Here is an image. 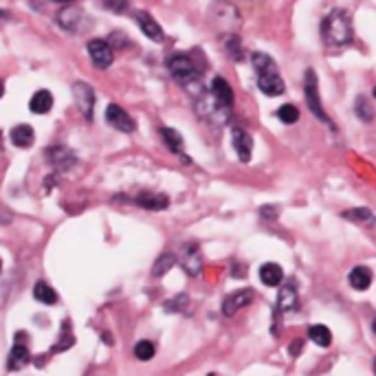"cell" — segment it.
Returning <instances> with one entry per match:
<instances>
[{"label":"cell","instance_id":"cell-1","mask_svg":"<svg viewBox=\"0 0 376 376\" xmlns=\"http://www.w3.org/2000/svg\"><path fill=\"white\" fill-rule=\"evenodd\" d=\"M167 71L172 73V77L180 86L189 90L191 97H198L203 93L200 69L187 53H172L167 58Z\"/></svg>","mask_w":376,"mask_h":376},{"label":"cell","instance_id":"cell-2","mask_svg":"<svg viewBox=\"0 0 376 376\" xmlns=\"http://www.w3.org/2000/svg\"><path fill=\"white\" fill-rule=\"evenodd\" d=\"M253 67L257 73V88L268 97H280L284 93V80L280 75L277 64L266 53H253Z\"/></svg>","mask_w":376,"mask_h":376},{"label":"cell","instance_id":"cell-3","mask_svg":"<svg viewBox=\"0 0 376 376\" xmlns=\"http://www.w3.org/2000/svg\"><path fill=\"white\" fill-rule=\"evenodd\" d=\"M321 37L328 46H343L352 40V24L345 11L334 9L321 22Z\"/></svg>","mask_w":376,"mask_h":376},{"label":"cell","instance_id":"cell-4","mask_svg":"<svg viewBox=\"0 0 376 376\" xmlns=\"http://www.w3.org/2000/svg\"><path fill=\"white\" fill-rule=\"evenodd\" d=\"M304 95H306V106H308V110L313 112L319 121L328 123L332 130H334V123L328 119V114H326V110H323L321 101H319V82H317V73H315L313 69H308L306 75H304Z\"/></svg>","mask_w":376,"mask_h":376},{"label":"cell","instance_id":"cell-5","mask_svg":"<svg viewBox=\"0 0 376 376\" xmlns=\"http://www.w3.org/2000/svg\"><path fill=\"white\" fill-rule=\"evenodd\" d=\"M178 262H180V266L187 271V275H191V277L200 275V271H203V257H200L198 244H196V242L183 244V249H180V253H178Z\"/></svg>","mask_w":376,"mask_h":376},{"label":"cell","instance_id":"cell-6","mask_svg":"<svg viewBox=\"0 0 376 376\" xmlns=\"http://www.w3.org/2000/svg\"><path fill=\"white\" fill-rule=\"evenodd\" d=\"M73 97H75V103L77 108L82 110V114L90 121L93 119V108H95V90L90 84L86 82H75L73 84Z\"/></svg>","mask_w":376,"mask_h":376},{"label":"cell","instance_id":"cell-7","mask_svg":"<svg viewBox=\"0 0 376 376\" xmlns=\"http://www.w3.org/2000/svg\"><path fill=\"white\" fill-rule=\"evenodd\" d=\"M88 55H90V62H93L95 69H108L114 55H112V46L108 40H90L88 42Z\"/></svg>","mask_w":376,"mask_h":376},{"label":"cell","instance_id":"cell-8","mask_svg":"<svg viewBox=\"0 0 376 376\" xmlns=\"http://www.w3.org/2000/svg\"><path fill=\"white\" fill-rule=\"evenodd\" d=\"M106 121H108V126L114 128V130L126 133V135H130V133L137 130L135 119L121 106H117V103H110V106L106 108Z\"/></svg>","mask_w":376,"mask_h":376},{"label":"cell","instance_id":"cell-9","mask_svg":"<svg viewBox=\"0 0 376 376\" xmlns=\"http://www.w3.org/2000/svg\"><path fill=\"white\" fill-rule=\"evenodd\" d=\"M58 24L64 31L77 33L84 27V11L80 7H73L71 3H67V7H62L58 11Z\"/></svg>","mask_w":376,"mask_h":376},{"label":"cell","instance_id":"cell-10","mask_svg":"<svg viewBox=\"0 0 376 376\" xmlns=\"http://www.w3.org/2000/svg\"><path fill=\"white\" fill-rule=\"evenodd\" d=\"M253 300H255L253 289H240V291H236L233 295L225 297V302H223V315H225V317H233V315L238 313V310L246 308Z\"/></svg>","mask_w":376,"mask_h":376},{"label":"cell","instance_id":"cell-11","mask_svg":"<svg viewBox=\"0 0 376 376\" xmlns=\"http://www.w3.org/2000/svg\"><path fill=\"white\" fill-rule=\"evenodd\" d=\"M46 159H49L51 165H53L55 170H60V172H69L71 167L77 163L75 154H73L69 148H64V146H53V148H49V150H46Z\"/></svg>","mask_w":376,"mask_h":376},{"label":"cell","instance_id":"cell-12","mask_svg":"<svg viewBox=\"0 0 376 376\" xmlns=\"http://www.w3.org/2000/svg\"><path fill=\"white\" fill-rule=\"evenodd\" d=\"M231 141H233V148H236V154L240 157V161L249 163L251 152H253V139L249 137V133L242 130V128H233Z\"/></svg>","mask_w":376,"mask_h":376},{"label":"cell","instance_id":"cell-13","mask_svg":"<svg viewBox=\"0 0 376 376\" xmlns=\"http://www.w3.org/2000/svg\"><path fill=\"white\" fill-rule=\"evenodd\" d=\"M135 18H137V22H139V27H141V31H144L150 40H154V42H163L165 40V33H163V29H161V24L154 20L148 11H137L135 14Z\"/></svg>","mask_w":376,"mask_h":376},{"label":"cell","instance_id":"cell-14","mask_svg":"<svg viewBox=\"0 0 376 376\" xmlns=\"http://www.w3.org/2000/svg\"><path fill=\"white\" fill-rule=\"evenodd\" d=\"M135 203L139 207H144V210H150V212H163L170 207V198L163 196V194H152V191H141L135 196Z\"/></svg>","mask_w":376,"mask_h":376},{"label":"cell","instance_id":"cell-15","mask_svg":"<svg viewBox=\"0 0 376 376\" xmlns=\"http://www.w3.org/2000/svg\"><path fill=\"white\" fill-rule=\"evenodd\" d=\"M212 97L223 106L225 110L233 108V93H231V86L223 80V77H216L212 82Z\"/></svg>","mask_w":376,"mask_h":376},{"label":"cell","instance_id":"cell-16","mask_svg":"<svg viewBox=\"0 0 376 376\" xmlns=\"http://www.w3.org/2000/svg\"><path fill=\"white\" fill-rule=\"evenodd\" d=\"M275 315H282V313H289V310H295L297 308V291L293 284H284L280 289V295H277V304H275Z\"/></svg>","mask_w":376,"mask_h":376},{"label":"cell","instance_id":"cell-17","mask_svg":"<svg viewBox=\"0 0 376 376\" xmlns=\"http://www.w3.org/2000/svg\"><path fill=\"white\" fill-rule=\"evenodd\" d=\"M350 287L357 291H368L372 287V271L368 266H354L348 275Z\"/></svg>","mask_w":376,"mask_h":376},{"label":"cell","instance_id":"cell-18","mask_svg":"<svg viewBox=\"0 0 376 376\" xmlns=\"http://www.w3.org/2000/svg\"><path fill=\"white\" fill-rule=\"evenodd\" d=\"M31 361V352L27 350V345L24 343H16L14 348H11V352H9V361H7V370H22L27 363Z\"/></svg>","mask_w":376,"mask_h":376},{"label":"cell","instance_id":"cell-19","mask_svg":"<svg viewBox=\"0 0 376 376\" xmlns=\"http://www.w3.org/2000/svg\"><path fill=\"white\" fill-rule=\"evenodd\" d=\"M29 108L35 114H46L51 108H53V95L44 88L37 90V93H33V97L29 99Z\"/></svg>","mask_w":376,"mask_h":376},{"label":"cell","instance_id":"cell-20","mask_svg":"<svg viewBox=\"0 0 376 376\" xmlns=\"http://www.w3.org/2000/svg\"><path fill=\"white\" fill-rule=\"evenodd\" d=\"M260 280H262V284H266V287H280L284 280V271L275 262H266L260 268Z\"/></svg>","mask_w":376,"mask_h":376},{"label":"cell","instance_id":"cell-21","mask_svg":"<svg viewBox=\"0 0 376 376\" xmlns=\"http://www.w3.org/2000/svg\"><path fill=\"white\" fill-rule=\"evenodd\" d=\"M11 144L14 146H18V148H29L31 144H33V139H35V135H33V128L31 126H27V123H20V126H16L14 130H11Z\"/></svg>","mask_w":376,"mask_h":376},{"label":"cell","instance_id":"cell-22","mask_svg":"<svg viewBox=\"0 0 376 376\" xmlns=\"http://www.w3.org/2000/svg\"><path fill=\"white\" fill-rule=\"evenodd\" d=\"M33 297H35L37 302H42V304H55L58 302V293L51 289V284H46L42 280L33 287Z\"/></svg>","mask_w":376,"mask_h":376},{"label":"cell","instance_id":"cell-23","mask_svg":"<svg viewBox=\"0 0 376 376\" xmlns=\"http://www.w3.org/2000/svg\"><path fill=\"white\" fill-rule=\"evenodd\" d=\"M308 336H310V341L321 348H328L332 343V332L326 326H310Z\"/></svg>","mask_w":376,"mask_h":376},{"label":"cell","instance_id":"cell-24","mask_svg":"<svg viewBox=\"0 0 376 376\" xmlns=\"http://www.w3.org/2000/svg\"><path fill=\"white\" fill-rule=\"evenodd\" d=\"M343 218L350 220V223H361L368 227H372L376 223V218L370 210H348V212H343Z\"/></svg>","mask_w":376,"mask_h":376},{"label":"cell","instance_id":"cell-25","mask_svg":"<svg viewBox=\"0 0 376 376\" xmlns=\"http://www.w3.org/2000/svg\"><path fill=\"white\" fill-rule=\"evenodd\" d=\"M161 137L172 152L183 154V137H180L176 130H172V128H161Z\"/></svg>","mask_w":376,"mask_h":376},{"label":"cell","instance_id":"cell-26","mask_svg":"<svg viewBox=\"0 0 376 376\" xmlns=\"http://www.w3.org/2000/svg\"><path fill=\"white\" fill-rule=\"evenodd\" d=\"M225 51L229 53V58H231V60H236V62H240V60L244 58V51H242V44H240V37H238L236 33H227V37H225Z\"/></svg>","mask_w":376,"mask_h":376},{"label":"cell","instance_id":"cell-27","mask_svg":"<svg viewBox=\"0 0 376 376\" xmlns=\"http://www.w3.org/2000/svg\"><path fill=\"white\" fill-rule=\"evenodd\" d=\"M174 262H176V257H174V253H163L157 262H154V266H152V275L154 277H161V275H165L167 271H170L172 266H174Z\"/></svg>","mask_w":376,"mask_h":376},{"label":"cell","instance_id":"cell-28","mask_svg":"<svg viewBox=\"0 0 376 376\" xmlns=\"http://www.w3.org/2000/svg\"><path fill=\"white\" fill-rule=\"evenodd\" d=\"M277 117L282 123H297L300 121V108L293 106V103H284V106L277 110Z\"/></svg>","mask_w":376,"mask_h":376},{"label":"cell","instance_id":"cell-29","mask_svg":"<svg viewBox=\"0 0 376 376\" xmlns=\"http://www.w3.org/2000/svg\"><path fill=\"white\" fill-rule=\"evenodd\" d=\"M154 352H157V348H154V343L148 341V339L139 341V343L135 345V357H137L139 361H150V359L154 357Z\"/></svg>","mask_w":376,"mask_h":376},{"label":"cell","instance_id":"cell-30","mask_svg":"<svg viewBox=\"0 0 376 376\" xmlns=\"http://www.w3.org/2000/svg\"><path fill=\"white\" fill-rule=\"evenodd\" d=\"M354 110H357V117L359 119H363V121H372V106L368 103V99L363 97V95H359L357 97V103H354Z\"/></svg>","mask_w":376,"mask_h":376},{"label":"cell","instance_id":"cell-31","mask_svg":"<svg viewBox=\"0 0 376 376\" xmlns=\"http://www.w3.org/2000/svg\"><path fill=\"white\" fill-rule=\"evenodd\" d=\"M101 5L108 11H112V14H126L128 7H130L128 0H101Z\"/></svg>","mask_w":376,"mask_h":376},{"label":"cell","instance_id":"cell-32","mask_svg":"<svg viewBox=\"0 0 376 376\" xmlns=\"http://www.w3.org/2000/svg\"><path fill=\"white\" fill-rule=\"evenodd\" d=\"M300 348H302V339H295V343H293V348H291V352L297 354V352H300Z\"/></svg>","mask_w":376,"mask_h":376},{"label":"cell","instance_id":"cell-33","mask_svg":"<svg viewBox=\"0 0 376 376\" xmlns=\"http://www.w3.org/2000/svg\"><path fill=\"white\" fill-rule=\"evenodd\" d=\"M53 3H62V5H67V3H75V0H53Z\"/></svg>","mask_w":376,"mask_h":376},{"label":"cell","instance_id":"cell-34","mask_svg":"<svg viewBox=\"0 0 376 376\" xmlns=\"http://www.w3.org/2000/svg\"><path fill=\"white\" fill-rule=\"evenodd\" d=\"M3 90H5V86H3V82H0V97H3Z\"/></svg>","mask_w":376,"mask_h":376},{"label":"cell","instance_id":"cell-35","mask_svg":"<svg viewBox=\"0 0 376 376\" xmlns=\"http://www.w3.org/2000/svg\"><path fill=\"white\" fill-rule=\"evenodd\" d=\"M372 328H374V332H376V319H374V326H372Z\"/></svg>","mask_w":376,"mask_h":376},{"label":"cell","instance_id":"cell-36","mask_svg":"<svg viewBox=\"0 0 376 376\" xmlns=\"http://www.w3.org/2000/svg\"><path fill=\"white\" fill-rule=\"evenodd\" d=\"M0 18H3V9H0Z\"/></svg>","mask_w":376,"mask_h":376},{"label":"cell","instance_id":"cell-37","mask_svg":"<svg viewBox=\"0 0 376 376\" xmlns=\"http://www.w3.org/2000/svg\"><path fill=\"white\" fill-rule=\"evenodd\" d=\"M374 97H376V86H374Z\"/></svg>","mask_w":376,"mask_h":376},{"label":"cell","instance_id":"cell-38","mask_svg":"<svg viewBox=\"0 0 376 376\" xmlns=\"http://www.w3.org/2000/svg\"><path fill=\"white\" fill-rule=\"evenodd\" d=\"M374 372H376V361H374Z\"/></svg>","mask_w":376,"mask_h":376},{"label":"cell","instance_id":"cell-39","mask_svg":"<svg viewBox=\"0 0 376 376\" xmlns=\"http://www.w3.org/2000/svg\"><path fill=\"white\" fill-rule=\"evenodd\" d=\"M0 268H3V262H0Z\"/></svg>","mask_w":376,"mask_h":376}]
</instances>
